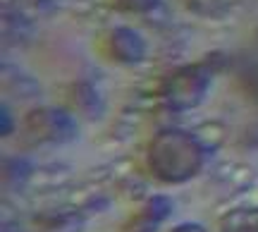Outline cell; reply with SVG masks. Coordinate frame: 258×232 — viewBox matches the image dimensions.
<instances>
[{
  "instance_id": "3",
  "label": "cell",
  "mask_w": 258,
  "mask_h": 232,
  "mask_svg": "<svg viewBox=\"0 0 258 232\" xmlns=\"http://www.w3.org/2000/svg\"><path fill=\"white\" fill-rule=\"evenodd\" d=\"M112 50L122 60H139L144 55V43L132 29H117L112 34Z\"/></svg>"
},
{
  "instance_id": "5",
  "label": "cell",
  "mask_w": 258,
  "mask_h": 232,
  "mask_svg": "<svg viewBox=\"0 0 258 232\" xmlns=\"http://www.w3.org/2000/svg\"><path fill=\"white\" fill-rule=\"evenodd\" d=\"M151 3H153V0H129V5H132V8H148Z\"/></svg>"
},
{
  "instance_id": "2",
  "label": "cell",
  "mask_w": 258,
  "mask_h": 232,
  "mask_svg": "<svg viewBox=\"0 0 258 232\" xmlns=\"http://www.w3.org/2000/svg\"><path fill=\"white\" fill-rule=\"evenodd\" d=\"M208 77L196 67H186L182 72H177L167 82V98L175 103L177 108H191L203 98Z\"/></svg>"
},
{
  "instance_id": "4",
  "label": "cell",
  "mask_w": 258,
  "mask_h": 232,
  "mask_svg": "<svg viewBox=\"0 0 258 232\" xmlns=\"http://www.w3.org/2000/svg\"><path fill=\"white\" fill-rule=\"evenodd\" d=\"M175 232H203L199 225H182V227H177Z\"/></svg>"
},
{
  "instance_id": "1",
  "label": "cell",
  "mask_w": 258,
  "mask_h": 232,
  "mask_svg": "<svg viewBox=\"0 0 258 232\" xmlns=\"http://www.w3.org/2000/svg\"><path fill=\"white\" fill-rule=\"evenodd\" d=\"M148 163L165 182L189 180L201 167V144L184 132H163L151 144Z\"/></svg>"
}]
</instances>
